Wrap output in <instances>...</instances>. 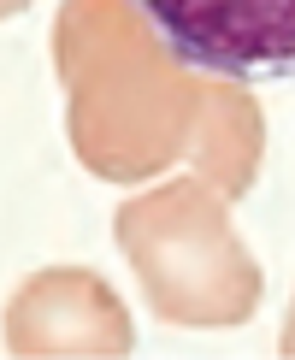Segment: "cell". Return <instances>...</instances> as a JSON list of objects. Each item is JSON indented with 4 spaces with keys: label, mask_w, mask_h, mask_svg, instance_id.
<instances>
[{
    "label": "cell",
    "mask_w": 295,
    "mask_h": 360,
    "mask_svg": "<svg viewBox=\"0 0 295 360\" xmlns=\"http://www.w3.org/2000/svg\"><path fill=\"white\" fill-rule=\"evenodd\" d=\"M71 148L95 177L136 184L195 154L218 83L189 71L130 0H65L53 24Z\"/></svg>",
    "instance_id": "cell-1"
},
{
    "label": "cell",
    "mask_w": 295,
    "mask_h": 360,
    "mask_svg": "<svg viewBox=\"0 0 295 360\" xmlns=\"http://www.w3.org/2000/svg\"><path fill=\"white\" fill-rule=\"evenodd\" d=\"M112 236L159 319L195 331H230L254 319L266 295L260 260L230 224V195L201 172L130 195L112 219Z\"/></svg>",
    "instance_id": "cell-2"
},
{
    "label": "cell",
    "mask_w": 295,
    "mask_h": 360,
    "mask_svg": "<svg viewBox=\"0 0 295 360\" xmlns=\"http://www.w3.org/2000/svg\"><path fill=\"white\" fill-rule=\"evenodd\" d=\"M189 71L295 83V0H130Z\"/></svg>",
    "instance_id": "cell-3"
},
{
    "label": "cell",
    "mask_w": 295,
    "mask_h": 360,
    "mask_svg": "<svg viewBox=\"0 0 295 360\" xmlns=\"http://www.w3.org/2000/svg\"><path fill=\"white\" fill-rule=\"evenodd\" d=\"M6 354L18 360H118L136 349V319L88 266L29 272L6 302Z\"/></svg>",
    "instance_id": "cell-4"
},
{
    "label": "cell",
    "mask_w": 295,
    "mask_h": 360,
    "mask_svg": "<svg viewBox=\"0 0 295 360\" xmlns=\"http://www.w3.org/2000/svg\"><path fill=\"white\" fill-rule=\"evenodd\" d=\"M277 354L295 360V302H289V313H284V337H277Z\"/></svg>",
    "instance_id": "cell-5"
},
{
    "label": "cell",
    "mask_w": 295,
    "mask_h": 360,
    "mask_svg": "<svg viewBox=\"0 0 295 360\" xmlns=\"http://www.w3.org/2000/svg\"><path fill=\"white\" fill-rule=\"evenodd\" d=\"M24 6H29V0H0V18H18Z\"/></svg>",
    "instance_id": "cell-6"
}]
</instances>
